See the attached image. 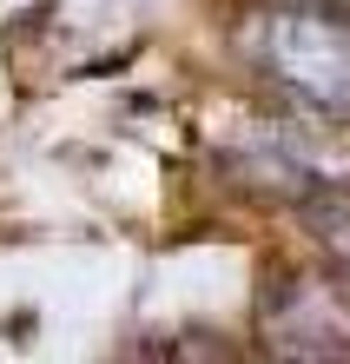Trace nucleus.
Returning <instances> with one entry per match:
<instances>
[{
    "instance_id": "nucleus-1",
    "label": "nucleus",
    "mask_w": 350,
    "mask_h": 364,
    "mask_svg": "<svg viewBox=\"0 0 350 364\" xmlns=\"http://www.w3.org/2000/svg\"><path fill=\"white\" fill-rule=\"evenodd\" d=\"M251 60L278 93H291L311 119L350 126V20L317 0H278L251 14Z\"/></svg>"
},
{
    "instance_id": "nucleus-2",
    "label": "nucleus",
    "mask_w": 350,
    "mask_h": 364,
    "mask_svg": "<svg viewBox=\"0 0 350 364\" xmlns=\"http://www.w3.org/2000/svg\"><path fill=\"white\" fill-rule=\"evenodd\" d=\"M265 331L284 358H350V298L331 278H284L265 298Z\"/></svg>"
},
{
    "instance_id": "nucleus-3",
    "label": "nucleus",
    "mask_w": 350,
    "mask_h": 364,
    "mask_svg": "<svg viewBox=\"0 0 350 364\" xmlns=\"http://www.w3.org/2000/svg\"><path fill=\"white\" fill-rule=\"evenodd\" d=\"M317 7H331V14H344V20H350V0H317Z\"/></svg>"
}]
</instances>
